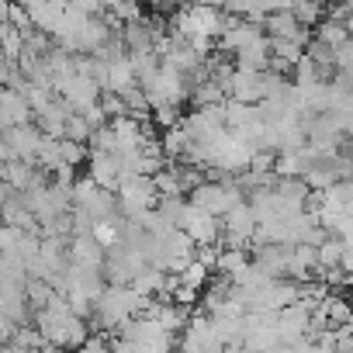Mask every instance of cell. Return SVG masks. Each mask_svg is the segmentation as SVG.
Instances as JSON below:
<instances>
[{
  "label": "cell",
  "instance_id": "13",
  "mask_svg": "<svg viewBox=\"0 0 353 353\" xmlns=\"http://www.w3.org/2000/svg\"><path fill=\"white\" fill-rule=\"evenodd\" d=\"M322 315H325V322L332 325V329H343V325H353V301L350 298H343V294H325L319 305H315Z\"/></svg>",
  "mask_w": 353,
  "mask_h": 353
},
{
  "label": "cell",
  "instance_id": "6",
  "mask_svg": "<svg viewBox=\"0 0 353 353\" xmlns=\"http://www.w3.org/2000/svg\"><path fill=\"white\" fill-rule=\"evenodd\" d=\"M181 353H225V346L219 343L208 315L188 319V325L181 329Z\"/></svg>",
  "mask_w": 353,
  "mask_h": 353
},
{
  "label": "cell",
  "instance_id": "4",
  "mask_svg": "<svg viewBox=\"0 0 353 353\" xmlns=\"http://www.w3.org/2000/svg\"><path fill=\"white\" fill-rule=\"evenodd\" d=\"M256 229H260V222H256L253 205H250V201H239V205L222 219V243H225V246H236V250H246V246H253Z\"/></svg>",
  "mask_w": 353,
  "mask_h": 353
},
{
  "label": "cell",
  "instance_id": "22",
  "mask_svg": "<svg viewBox=\"0 0 353 353\" xmlns=\"http://www.w3.org/2000/svg\"><path fill=\"white\" fill-rule=\"evenodd\" d=\"M236 353H253V350H246V346H243V350H236Z\"/></svg>",
  "mask_w": 353,
  "mask_h": 353
},
{
  "label": "cell",
  "instance_id": "10",
  "mask_svg": "<svg viewBox=\"0 0 353 353\" xmlns=\"http://www.w3.org/2000/svg\"><path fill=\"white\" fill-rule=\"evenodd\" d=\"M35 121V111L28 104V97L21 90H11L4 87L0 94V128H11V125H32Z\"/></svg>",
  "mask_w": 353,
  "mask_h": 353
},
{
  "label": "cell",
  "instance_id": "14",
  "mask_svg": "<svg viewBox=\"0 0 353 353\" xmlns=\"http://www.w3.org/2000/svg\"><path fill=\"white\" fill-rule=\"evenodd\" d=\"M132 288H135L142 298H166L170 274H166V270H159V267H145V270L132 281Z\"/></svg>",
  "mask_w": 353,
  "mask_h": 353
},
{
  "label": "cell",
  "instance_id": "15",
  "mask_svg": "<svg viewBox=\"0 0 353 353\" xmlns=\"http://www.w3.org/2000/svg\"><path fill=\"white\" fill-rule=\"evenodd\" d=\"M291 14L305 28H315L319 21L329 18V0H291Z\"/></svg>",
  "mask_w": 353,
  "mask_h": 353
},
{
  "label": "cell",
  "instance_id": "17",
  "mask_svg": "<svg viewBox=\"0 0 353 353\" xmlns=\"http://www.w3.org/2000/svg\"><path fill=\"white\" fill-rule=\"evenodd\" d=\"M212 274H215V270H212L205 260H198V256H194V260H191V263H188L181 274H176V281H181L184 288H194V291H201V288H208Z\"/></svg>",
  "mask_w": 353,
  "mask_h": 353
},
{
  "label": "cell",
  "instance_id": "16",
  "mask_svg": "<svg viewBox=\"0 0 353 353\" xmlns=\"http://www.w3.org/2000/svg\"><path fill=\"white\" fill-rule=\"evenodd\" d=\"M315 42H322V46H329V49L336 52V49H343V46L350 42V32H346V25H343V21L325 18V21H319V25H315Z\"/></svg>",
  "mask_w": 353,
  "mask_h": 353
},
{
  "label": "cell",
  "instance_id": "21",
  "mask_svg": "<svg viewBox=\"0 0 353 353\" xmlns=\"http://www.w3.org/2000/svg\"><path fill=\"white\" fill-rule=\"evenodd\" d=\"M11 4H14V0H0V25H8V14H11Z\"/></svg>",
  "mask_w": 353,
  "mask_h": 353
},
{
  "label": "cell",
  "instance_id": "9",
  "mask_svg": "<svg viewBox=\"0 0 353 353\" xmlns=\"http://www.w3.org/2000/svg\"><path fill=\"white\" fill-rule=\"evenodd\" d=\"M260 25H263V35H267V39H291V42H301L305 49H308V42H312V35H308L312 28H305L291 11H270Z\"/></svg>",
  "mask_w": 353,
  "mask_h": 353
},
{
  "label": "cell",
  "instance_id": "12",
  "mask_svg": "<svg viewBox=\"0 0 353 353\" xmlns=\"http://www.w3.org/2000/svg\"><path fill=\"white\" fill-rule=\"evenodd\" d=\"M87 163H90V173L87 176H94V184L118 194V188H121V163H118V156H111V152H90Z\"/></svg>",
  "mask_w": 353,
  "mask_h": 353
},
{
  "label": "cell",
  "instance_id": "18",
  "mask_svg": "<svg viewBox=\"0 0 353 353\" xmlns=\"http://www.w3.org/2000/svg\"><path fill=\"white\" fill-rule=\"evenodd\" d=\"M90 135H94V128L87 125V118L83 114H77V111H70V118H66V139H73V142H90Z\"/></svg>",
  "mask_w": 353,
  "mask_h": 353
},
{
  "label": "cell",
  "instance_id": "20",
  "mask_svg": "<svg viewBox=\"0 0 353 353\" xmlns=\"http://www.w3.org/2000/svg\"><path fill=\"white\" fill-rule=\"evenodd\" d=\"M14 332H18V322H14L4 308H0V343H11V339H14Z\"/></svg>",
  "mask_w": 353,
  "mask_h": 353
},
{
  "label": "cell",
  "instance_id": "5",
  "mask_svg": "<svg viewBox=\"0 0 353 353\" xmlns=\"http://www.w3.org/2000/svg\"><path fill=\"white\" fill-rule=\"evenodd\" d=\"M176 229L188 232L194 246H219V243H222V219L201 212V208L191 205V201L184 205V212H181V225H176Z\"/></svg>",
  "mask_w": 353,
  "mask_h": 353
},
{
  "label": "cell",
  "instance_id": "3",
  "mask_svg": "<svg viewBox=\"0 0 353 353\" xmlns=\"http://www.w3.org/2000/svg\"><path fill=\"white\" fill-rule=\"evenodd\" d=\"M159 201V191L152 184V176H132L118 188V212L121 219H132V222H142Z\"/></svg>",
  "mask_w": 353,
  "mask_h": 353
},
{
  "label": "cell",
  "instance_id": "7",
  "mask_svg": "<svg viewBox=\"0 0 353 353\" xmlns=\"http://www.w3.org/2000/svg\"><path fill=\"white\" fill-rule=\"evenodd\" d=\"M56 94L63 97V104L70 108V111H77V114H83L87 108H94L97 101H101V87L90 80V77H83V73H73V77H66L59 87H56Z\"/></svg>",
  "mask_w": 353,
  "mask_h": 353
},
{
  "label": "cell",
  "instance_id": "11",
  "mask_svg": "<svg viewBox=\"0 0 353 353\" xmlns=\"http://www.w3.org/2000/svg\"><path fill=\"white\" fill-rule=\"evenodd\" d=\"M104 256L108 250L94 239V236H73L70 239V263L80 270H104Z\"/></svg>",
  "mask_w": 353,
  "mask_h": 353
},
{
  "label": "cell",
  "instance_id": "1",
  "mask_svg": "<svg viewBox=\"0 0 353 353\" xmlns=\"http://www.w3.org/2000/svg\"><path fill=\"white\" fill-rule=\"evenodd\" d=\"M149 301L152 298H142L132 284H108L101 291V298L94 301L90 325H94V332H121V325L132 322L135 315H142Z\"/></svg>",
  "mask_w": 353,
  "mask_h": 353
},
{
  "label": "cell",
  "instance_id": "8",
  "mask_svg": "<svg viewBox=\"0 0 353 353\" xmlns=\"http://www.w3.org/2000/svg\"><path fill=\"white\" fill-rule=\"evenodd\" d=\"M4 142L11 145V156L14 159H25V163H35L39 159V145H42V132L39 125H11V128H0Z\"/></svg>",
  "mask_w": 353,
  "mask_h": 353
},
{
  "label": "cell",
  "instance_id": "2",
  "mask_svg": "<svg viewBox=\"0 0 353 353\" xmlns=\"http://www.w3.org/2000/svg\"><path fill=\"white\" fill-rule=\"evenodd\" d=\"M191 205H198L201 212L215 215V219H225L239 201H246V191L239 184V176L236 181H229V176H219V181H201L191 194Z\"/></svg>",
  "mask_w": 353,
  "mask_h": 353
},
{
  "label": "cell",
  "instance_id": "19",
  "mask_svg": "<svg viewBox=\"0 0 353 353\" xmlns=\"http://www.w3.org/2000/svg\"><path fill=\"white\" fill-rule=\"evenodd\" d=\"M77 353H111V336L108 332H90Z\"/></svg>",
  "mask_w": 353,
  "mask_h": 353
}]
</instances>
